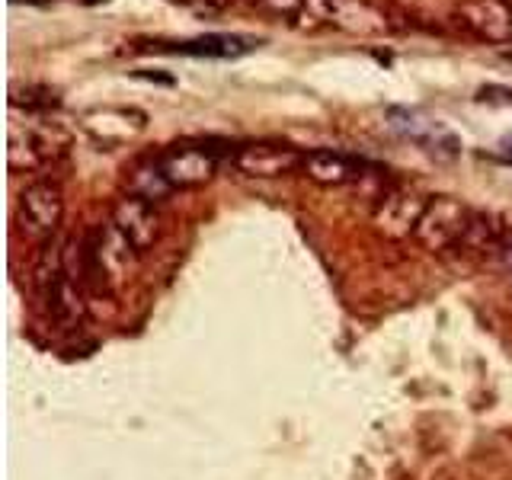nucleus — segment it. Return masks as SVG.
Masks as SVG:
<instances>
[{
    "label": "nucleus",
    "instance_id": "obj_13",
    "mask_svg": "<svg viewBox=\"0 0 512 480\" xmlns=\"http://www.w3.org/2000/svg\"><path fill=\"white\" fill-rule=\"evenodd\" d=\"M55 154V144L48 141L45 132H36V128H23L20 125H10V170H36L42 164H48Z\"/></svg>",
    "mask_w": 512,
    "mask_h": 480
},
{
    "label": "nucleus",
    "instance_id": "obj_5",
    "mask_svg": "<svg viewBox=\"0 0 512 480\" xmlns=\"http://www.w3.org/2000/svg\"><path fill=\"white\" fill-rule=\"evenodd\" d=\"M304 164V151L282 141H250L234 151V167L253 180H276V176L298 173Z\"/></svg>",
    "mask_w": 512,
    "mask_h": 480
},
{
    "label": "nucleus",
    "instance_id": "obj_16",
    "mask_svg": "<svg viewBox=\"0 0 512 480\" xmlns=\"http://www.w3.org/2000/svg\"><path fill=\"white\" fill-rule=\"evenodd\" d=\"M128 192L132 196H141V199H148V202H164L170 192H173V186L167 183V176L160 173V167H157V157L151 160V164H141V167H135V173H132V183H128Z\"/></svg>",
    "mask_w": 512,
    "mask_h": 480
},
{
    "label": "nucleus",
    "instance_id": "obj_7",
    "mask_svg": "<svg viewBox=\"0 0 512 480\" xmlns=\"http://www.w3.org/2000/svg\"><path fill=\"white\" fill-rule=\"evenodd\" d=\"M112 224H116V231L128 240V247L135 253H148L160 240L157 205L141 196H132V192H125V196L112 205Z\"/></svg>",
    "mask_w": 512,
    "mask_h": 480
},
{
    "label": "nucleus",
    "instance_id": "obj_1",
    "mask_svg": "<svg viewBox=\"0 0 512 480\" xmlns=\"http://www.w3.org/2000/svg\"><path fill=\"white\" fill-rule=\"evenodd\" d=\"M304 13L314 16L317 23L359 39H375L391 32L388 16L372 0H304Z\"/></svg>",
    "mask_w": 512,
    "mask_h": 480
},
{
    "label": "nucleus",
    "instance_id": "obj_15",
    "mask_svg": "<svg viewBox=\"0 0 512 480\" xmlns=\"http://www.w3.org/2000/svg\"><path fill=\"white\" fill-rule=\"evenodd\" d=\"M500 240H503V234L493 224V218L484 215V212H474L468 231H464L461 244H458V250H468V253H490L493 250L496 253V250H500Z\"/></svg>",
    "mask_w": 512,
    "mask_h": 480
},
{
    "label": "nucleus",
    "instance_id": "obj_14",
    "mask_svg": "<svg viewBox=\"0 0 512 480\" xmlns=\"http://www.w3.org/2000/svg\"><path fill=\"white\" fill-rule=\"evenodd\" d=\"M48 301V311L58 320L61 327H77L80 320H84V298H80V282L64 276L55 288L52 295L45 298Z\"/></svg>",
    "mask_w": 512,
    "mask_h": 480
},
{
    "label": "nucleus",
    "instance_id": "obj_10",
    "mask_svg": "<svg viewBox=\"0 0 512 480\" xmlns=\"http://www.w3.org/2000/svg\"><path fill=\"white\" fill-rule=\"evenodd\" d=\"M84 132L96 141L103 144V148H119V144L132 141L144 132V125H148V116L138 109H128V106H103V109H90L84 119Z\"/></svg>",
    "mask_w": 512,
    "mask_h": 480
},
{
    "label": "nucleus",
    "instance_id": "obj_19",
    "mask_svg": "<svg viewBox=\"0 0 512 480\" xmlns=\"http://www.w3.org/2000/svg\"><path fill=\"white\" fill-rule=\"evenodd\" d=\"M503 151H506V154L512 157V135H509V138H503Z\"/></svg>",
    "mask_w": 512,
    "mask_h": 480
},
{
    "label": "nucleus",
    "instance_id": "obj_4",
    "mask_svg": "<svg viewBox=\"0 0 512 480\" xmlns=\"http://www.w3.org/2000/svg\"><path fill=\"white\" fill-rule=\"evenodd\" d=\"M388 122L400 138H407L410 144H416V148H423L436 157H455L461 151V141L452 128H445L439 119H429L420 109L394 106V109H388Z\"/></svg>",
    "mask_w": 512,
    "mask_h": 480
},
{
    "label": "nucleus",
    "instance_id": "obj_3",
    "mask_svg": "<svg viewBox=\"0 0 512 480\" xmlns=\"http://www.w3.org/2000/svg\"><path fill=\"white\" fill-rule=\"evenodd\" d=\"M157 167L167 176L173 189H199L218 173V154L208 144H170L164 154H157Z\"/></svg>",
    "mask_w": 512,
    "mask_h": 480
},
{
    "label": "nucleus",
    "instance_id": "obj_11",
    "mask_svg": "<svg viewBox=\"0 0 512 480\" xmlns=\"http://www.w3.org/2000/svg\"><path fill=\"white\" fill-rule=\"evenodd\" d=\"M256 45H260V39H250V36H237V32H208V36L183 39V42H170V45H164V52L189 55V58H215V61H234V58H244L247 52H253Z\"/></svg>",
    "mask_w": 512,
    "mask_h": 480
},
{
    "label": "nucleus",
    "instance_id": "obj_9",
    "mask_svg": "<svg viewBox=\"0 0 512 480\" xmlns=\"http://www.w3.org/2000/svg\"><path fill=\"white\" fill-rule=\"evenodd\" d=\"M426 202L429 199L416 196V192H410V189H391L378 199L372 221H375V228L391 240L413 237L416 224H420V218L426 212Z\"/></svg>",
    "mask_w": 512,
    "mask_h": 480
},
{
    "label": "nucleus",
    "instance_id": "obj_12",
    "mask_svg": "<svg viewBox=\"0 0 512 480\" xmlns=\"http://www.w3.org/2000/svg\"><path fill=\"white\" fill-rule=\"evenodd\" d=\"M365 164L359 157H349L343 151H308L304 154L301 173L317 186H349L362 180Z\"/></svg>",
    "mask_w": 512,
    "mask_h": 480
},
{
    "label": "nucleus",
    "instance_id": "obj_17",
    "mask_svg": "<svg viewBox=\"0 0 512 480\" xmlns=\"http://www.w3.org/2000/svg\"><path fill=\"white\" fill-rule=\"evenodd\" d=\"M263 10L269 13H279V16H295L304 13V0H256Z\"/></svg>",
    "mask_w": 512,
    "mask_h": 480
},
{
    "label": "nucleus",
    "instance_id": "obj_8",
    "mask_svg": "<svg viewBox=\"0 0 512 480\" xmlns=\"http://www.w3.org/2000/svg\"><path fill=\"white\" fill-rule=\"evenodd\" d=\"M20 218L32 237L48 240L64 218V196L61 186L52 180H36L20 192Z\"/></svg>",
    "mask_w": 512,
    "mask_h": 480
},
{
    "label": "nucleus",
    "instance_id": "obj_18",
    "mask_svg": "<svg viewBox=\"0 0 512 480\" xmlns=\"http://www.w3.org/2000/svg\"><path fill=\"white\" fill-rule=\"evenodd\" d=\"M496 256H500V263H503V269L512 276V234H503V240H500V250H496Z\"/></svg>",
    "mask_w": 512,
    "mask_h": 480
},
{
    "label": "nucleus",
    "instance_id": "obj_6",
    "mask_svg": "<svg viewBox=\"0 0 512 480\" xmlns=\"http://www.w3.org/2000/svg\"><path fill=\"white\" fill-rule=\"evenodd\" d=\"M455 20L464 32L490 45L512 42V4L509 0H458Z\"/></svg>",
    "mask_w": 512,
    "mask_h": 480
},
{
    "label": "nucleus",
    "instance_id": "obj_2",
    "mask_svg": "<svg viewBox=\"0 0 512 480\" xmlns=\"http://www.w3.org/2000/svg\"><path fill=\"white\" fill-rule=\"evenodd\" d=\"M471 215H474L471 208L455 196H432L426 202V212H423L420 224H416L413 237L432 253L458 247L464 231H468V224H471Z\"/></svg>",
    "mask_w": 512,
    "mask_h": 480
}]
</instances>
